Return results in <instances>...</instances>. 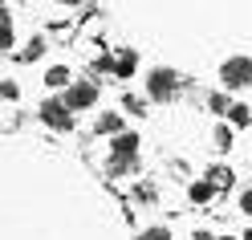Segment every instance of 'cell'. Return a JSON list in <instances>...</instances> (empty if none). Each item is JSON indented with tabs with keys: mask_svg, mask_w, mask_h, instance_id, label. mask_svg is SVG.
Masks as SVG:
<instances>
[{
	"mask_svg": "<svg viewBox=\"0 0 252 240\" xmlns=\"http://www.w3.org/2000/svg\"><path fill=\"white\" fill-rule=\"evenodd\" d=\"M53 4H69L73 8V4H82V0H53Z\"/></svg>",
	"mask_w": 252,
	"mask_h": 240,
	"instance_id": "603a6c76",
	"label": "cell"
},
{
	"mask_svg": "<svg viewBox=\"0 0 252 240\" xmlns=\"http://www.w3.org/2000/svg\"><path fill=\"white\" fill-rule=\"evenodd\" d=\"M208 110H212V114H224V118H228V110H232L228 94H208Z\"/></svg>",
	"mask_w": 252,
	"mask_h": 240,
	"instance_id": "9a60e30c",
	"label": "cell"
},
{
	"mask_svg": "<svg viewBox=\"0 0 252 240\" xmlns=\"http://www.w3.org/2000/svg\"><path fill=\"white\" fill-rule=\"evenodd\" d=\"M143 106H147V102L138 98V94H122V110H130V114H147Z\"/></svg>",
	"mask_w": 252,
	"mask_h": 240,
	"instance_id": "e0dca14e",
	"label": "cell"
},
{
	"mask_svg": "<svg viewBox=\"0 0 252 240\" xmlns=\"http://www.w3.org/2000/svg\"><path fill=\"white\" fill-rule=\"evenodd\" d=\"M134 69H138V53L134 49H122L114 57V77H134Z\"/></svg>",
	"mask_w": 252,
	"mask_h": 240,
	"instance_id": "52a82bcc",
	"label": "cell"
},
{
	"mask_svg": "<svg viewBox=\"0 0 252 240\" xmlns=\"http://www.w3.org/2000/svg\"><path fill=\"white\" fill-rule=\"evenodd\" d=\"M94 135H110V138H118V135H122V114H118V110H102V114L94 118Z\"/></svg>",
	"mask_w": 252,
	"mask_h": 240,
	"instance_id": "8992f818",
	"label": "cell"
},
{
	"mask_svg": "<svg viewBox=\"0 0 252 240\" xmlns=\"http://www.w3.org/2000/svg\"><path fill=\"white\" fill-rule=\"evenodd\" d=\"M240 212L252 216V191H240Z\"/></svg>",
	"mask_w": 252,
	"mask_h": 240,
	"instance_id": "ffe728a7",
	"label": "cell"
},
{
	"mask_svg": "<svg viewBox=\"0 0 252 240\" xmlns=\"http://www.w3.org/2000/svg\"><path fill=\"white\" fill-rule=\"evenodd\" d=\"M45 86H53V90H69L73 82H69V69L65 66H53L49 73H45Z\"/></svg>",
	"mask_w": 252,
	"mask_h": 240,
	"instance_id": "30bf717a",
	"label": "cell"
},
{
	"mask_svg": "<svg viewBox=\"0 0 252 240\" xmlns=\"http://www.w3.org/2000/svg\"><path fill=\"white\" fill-rule=\"evenodd\" d=\"M240 240H252V228H248V232H244V236H240Z\"/></svg>",
	"mask_w": 252,
	"mask_h": 240,
	"instance_id": "cb8c5ba5",
	"label": "cell"
},
{
	"mask_svg": "<svg viewBox=\"0 0 252 240\" xmlns=\"http://www.w3.org/2000/svg\"><path fill=\"white\" fill-rule=\"evenodd\" d=\"M138 142H143V138H138L134 131H122L114 142H110V155H118V159H138Z\"/></svg>",
	"mask_w": 252,
	"mask_h": 240,
	"instance_id": "5b68a950",
	"label": "cell"
},
{
	"mask_svg": "<svg viewBox=\"0 0 252 240\" xmlns=\"http://www.w3.org/2000/svg\"><path fill=\"white\" fill-rule=\"evenodd\" d=\"M0 98H4V102H17V98H21V90H17V82H12V77H4V82H0Z\"/></svg>",
	"mask_w": 252,
	"mask_h": 240,
	"instance_id": "d6986e66",
	"label": "cell"
},
{
	"mask_svg": "<svg viewBox=\"0 0 252 240\" xmlns=\"http://www.w3.org/2000/svg\"><path fill=\"white\" fill-rule=\"evenodd\" d=\"M191 240H220V236H212L208 228H195V232H191Z\"/></svg>",
	"mask_w": 252,
	"mask_h": 240,
	"instance_id": "7402d4cb",
	"label": "cell"
},
{
	"mask_svg": "<svg viewBox=\"0 0 252 240\" xmlns=\"http://www.w3.org/2000/svg\"><path fill=\"white\" fill-rule=\"evenodd\" d=\"M138 200H155V187L151 183H138Z\"/></svg>",
	"mask_w": 252,
	"mask_h": 240,
	"instance_id": "44dd1931",
	"label": "cell"
},
{
	"mask_svg": "<svg viewBox=\"0 0 252 240\" xmlns=\"http://www.w3.org/2000/svg\"><path fill=\"white\" fill-rule=\"evenodd\" d=\"M208 179H212L216 191H220V187H232V183H236V171H232L228 163H212V167H208Z\"/></svg>",
	"mask_w": 252,
	"mask_h": 240,
	"instance_id": "ba28073f",
	"label": "cell"
},
{
	"mask_svg": "<svg viewBox=\"0 0 252 240\" xmlns=\"http://www.w3.org/2000/svg\"><path fill=\"white\" fill-rule=\"evenodd\" d=\"M220 240H236V236H220Z\"/></svg>",
	"mask_w": 252,
	"mask_h": 240,
	"instance_id": "d4e9b609",
	"label": "cell"
},
{
	"mask_svg": "<svg viewBox=\"0 0 252 240\" xmlns=\"http://www.w3.org/2000/svg\"><path fill=\"white\" fill-rule=\"evenodd\" d=\"M175 94H179V73H175V69L159 66V69L147 73V98H155V102H171Z\"/></svg>",
	"mask_w": 252,
	"mask_h": 240,
	"instance_id": "7a4b0ae2",
	"label": "cell"
},
{
	"mask_svg": "<svg viewBox=\"0 0 252 240\" xmlns=\"http://www.w3.org/2000/svg\"><path fill=\"white\" fill-rule=\"evenodd\" d=\"M134 171V159H118V155H110V175L114 179H122V175H130Z\"/></svg>",
	"mask_w": 252,
	"mask_h": 240,
	"instance_id": "7c38bea8",
	"label": "cell"
},
{
	"mask_svg": "<svg viewBox=\"0 0 252 240\" xmlns=\"http://www.w3.org/2000/svg\"><path fill=\"white\" fill-rule=\"evenodd\" d=\"M216 142L212 147H220V151H232V126H216V135H212Z\"/></svg>",
	"mask_w": 252,
	"mask_h": 240,
	"instance_id": "2e32d148",
	"label": "cell"
},
{
	"mask_svg": "<svg viewBox=\"0 0 252 240\" xmlns=\"http://www.w3.org/2000/svg\"><path fill=\"white\" fill-rule=\"evenodd\" d=\"M138 240H171V228L155 224V228H143V232H138Z\"/></svg>",
	"mask_w": 252,
	"mask_h": 240,
	"instance_id": "ac0fdd59",
	"label": "cell"
},
{
	"mask_svg": "<svg viewBox=\"0 0 252 240\" xmlns=\"http://www.w3.org/2000/svg\"><path fill=\"white\" fill-rule=\"evenodd\" d=\"M37 118L49 126V131H61V135L73 131V110L65 106V98H45V102L37 106Z\"/></svg>",
	"mask_w": 252,
	"mask_h": 240,
	"instance_id": "6da1fadb",
	"label": "cell"
},
{
	"mask_svg": "<svg viewBox=\"0 0 252 240\" xmlns=\"http://www.w3.org/2000/svg\"><path fill=\"white\" fill-rule=\"evenodd\" d=\"M228 122H232V126H252V106H244V102H232V110H228Z\"/></svg>",
	"mask_w": 252,
	"mask_h": 240,
	"instance_id": "8fae6325",
	"label": "cell"
},
{
	"mask_svg": "<svg viewBox=\"0 0 252 240\" xmlns=\"http://www.w3.org/2000/svg\"><path fill=\"white\" fill-rule=\"evenodd\" d=\"M220 82H224V90H248L252 86V57H228L220 66Z\"/></svg>",
	"mask_w": 252,
	"mask_h": 240,
	"instance_id": "3957f363",
	"label": "cell"
},
{
	"mask_svg": "<svg viewBox=\"0 0 252 240\" xmlns=\"http://www.w3.org/2000/svg\"><path fill=\"white\" fill-rule=\"evenodd\" d=\"M45 57V37H33L29 49H21V61H41Z\"/></svg>",
	"mask_w": 252,
	"mask_h": 240,
	"instance_id": "4fadbf2b",
	"label": "cell"
},
{
	"mask_svg": "<svg viewBox=\"0 0 252 240\" xmlns=\"http://www.w3.org/2000/svg\"><path fill=\"white\" fill-rule=\"evenodd\" d=\"M65 106H69V110L98 106V86H94V82H73V86L65 90Z\"/></svg>",
	"mask_w": 252,
	"mask_h": 240,
	"instance_id": "277c9868",
	"label": "cell"
},
{
	"mask_svg": "<svg viewBox=\"0 0 252 240\" xmlns=\"http://www.w3.org/2000/svg\"><path fill=\"white\" fill-rule=\"evenodd\" d=\"M187 196H191V204H208V200L216 196V183H212V179H191Z\"/></svg>",
	"mask_w": 252,
	"mask_h": 240,
	"instance_id": "9c48e42d",
	"label": "cell"
},
{
	"mask_svg": "<svg viewBox=\"0 0 252 240\" xmlns=\"http://www.w3.org/2000/svg\"><path fill=\"white\" fill-rule=\"evenodd\" d=\"M0 21H4V49H12L17 45V25H12V8L0 12Z\"/></svg>",
	"mask_w": 252,
	"mask_h": 240,
	"instance_id": "5bb4252c",
	"label": "cell"
}]
</instances>
